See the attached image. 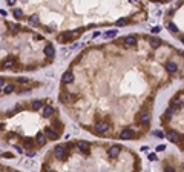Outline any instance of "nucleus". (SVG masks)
Returning a JSON list of instances; mask_svg holds the SVG:
<instances>
[{"mask_svg":"<svg viewBox=\"0 0 184 172\" xmlns=\"http://www.w3.org/2000/svg\"><path fill=\"white\" fill-rule=\"evenodd\" d=\"M118 154H120V146H110V149H109V157L110 158H117Z\"/></svg>","mask_w":184,"mask_h":172,"instance_id":"obj_4","label":"nucleus"},{"mask_svg":"<svg viewBox=\"0 0 184 172\" xmlns=\"http://www.w3.org/2000/svg\"><path fill=\"white\" fill-rule=\"evenodd\" d=\"M12 91H14V85H8V86H5V89H3L5 94H11Z\"/></svg>","mask_w":184,"mask_h":172,"instance_id":"obj_18","label":"nucleus"},{"mask_svg":"<svg viewBox=\"0 0 184 172\" xmlns=\"http://www.w3.org/2000/svg\"><path fill=\"white\" fill-rule=\"evenodd\" d=\"M72 80H74L72 72H65V75H63V83H71Z\"/></svg>","mask_w":184,"mask_h":172,"instance_id":"obj_11","label":"nucleus"},{"mask_svg":"<svg viewBox=\"0 0 184 172\" xmlns=\"http://www.w3.org/2000/svg\"><path fill=\"white\" fill-rule=\"evenodd\" d=\"M140 121H141L143 124H147L149 121H150V115H149V114H141V117H140Z\"/></svg>","mask_w":184,"mask_h":172,"instance_id":"obj_13","label":"nucleus"},{"mask_svg":"<svg viewBox=\"0 0 184 172\" xmlns=\"http://www.w3.org/2000/svg\"><path fill=\"white\" fill-rule=\"evenodd\" d=\"M120 137H121L123 140H129V138H132V137H134V131H132V129H124V131L121 132Z\"/></svg>","mask_w":184,"mask_h":172,"instance_id":"obj_3","label":"nucleus"},{"mask_svg":"<svg viewBox=\"0 0 184 172\" xmlns=\"http://www.w3.org/2000/svg\"><path fill=\"white\" fill-rule=\"evenodd\" d=\"M149 160H156V155L155 154H150V155H149Z\"/></svg>","mask_w":184,"mask_h":172,"instance_id":"obj_28","label":"nucleus"},{"mask_svg":"<svg viewBox=\"0 0 184 172\" xmlns=\"http://www.w3.org/2000/svg\"><path fill=\"white\" fill-rule=\"evenodd\" d=\"M45 132H46V135H48V137H49V138H52V140H55V138L58 137V135H57V132H55L54 129H52V128H46V129H45Z\"/></svg>","mask_w":184,"mask_h":172,"instance_id":"obj_8","label":"nucleus"},{"mask_svg":"<svg viewBox=\"0 0 184 172\" xmlns=\"http://www.w3.org/2000/svg\"><path fill=\"white\" fill-rule=\"evenodd\" d=\"M29 23L37 25V23H38V15H37V14H32V15L29 17Z\"/></svg>","mask_w":184,"mask_h":172,"instance_id":"obj_16","label":"nucleus"},{"mask_svg":"<svg viewBox=\"0 0 184 172\" xmlns=\"http://www.w3.org/2000/svg\"><path fill=\"white\" fill-rule=\"evenodd\" d=\"M3 83H5V80H3V78H0V86H2Z\"/></svg>","mask_w":184,"mask_h":172,"instance_id":"obj_31","label":"nucleus"},{"mask_svg":"<svg viewBox=\"0 0 184 172\" xmlns=\"http://www.w3.org/2000/svg\"><path fill=\"white\" fill-rule=\"evenodd\" d=\"M164 148H166V146H163V144H160V146H158V151H164Z\"/></svg>","mask_w":184,"mask_h":172,"instance_id":"obj_30","label":"nucleus"},{"mask_svg":"<svg viewBox=\"0 0 184 172\" xmlns=\"http://www.w3.org/2000/svg\"><path fill=\"white\" fill-rule=\"evenodd\" d=\"M54 154H55V157L60 158V160H63L66 157V151H65V146H55L54 149Z\"/></svg>","mask_w":184,"mask_h":172,"instance_id":"obj_2","label":"nucleus"},{"mask_svg":"<svg viewBox=\"0 0 184 172\" xmlns=\"http://www.w3.org/2000/svg\"><path fill=\"white\" fill-rule=\"evenodd\" d=\"M8 3H9L11 6H14V5H15V0H8Z\"/></svg>","mask_w":184,"mask_h":172,"instance_id":"obj_29","label":"nucleus"},{"mask_svg":"<svg viewBox=\"0 0 184 172\" xmlns=\"http://www.w3.org/2000/svg\"><path fill=\"white\" fill-rule=\"evenodd\" d=\"M169 28H170L172 31H178V28H177V26H175L173 23H169Z\"/></svg>","mask_w":184,"mask_h":172,"instance_id":"obj_26","label":"nucleus"},{"mask_svg":"<svg viewBox=\"0 0 184 172\" xmlns=\"http://www.w3.org/2000/svg\"><path fill=\"white\" fill-rule=\"evenodd\" d=\"M77 146H78V149H80V151H83V152H87V151H89V143H87V141H78L77 143Z\"/></svg>","mask_w":184,"mask_h":172,"instance_id":"obj_7","label":"nucleus"},{"mask_svg":"<svg viewBox=\"0 0 184 172\" xmlns=\"http://www.w3.org/2000/svg\"><path fill=\"white\" fill-rule=\"evenodd\" d=\"M32 108H34V109H41V108H43V103H41L40 100H36V102H32Z\"/></svg>","mask_w":184,"mask_h":172,"instance_id":"obj_17","label":"nucleus"},{"mask_svg":"<svg viewBox=\"0 0 184 172\" xmlns=\"http://www.w3.org/2000/svg\"><path fill=\"white\" fill-rule=\"evenodd\" d=\"M166 69H167L169 72H177L178 71V66H177V63H175V61H167V63H166Z\"/></svg>","mask_w":184,"mask_h":172,"instance_id":"obj_5","label":"nucleus"},{"mask_svg":"<svg viewBox=\"0 0 184 172\" xmlns=\"http://www.w3.org/2000/svg\"><path fill=\"white\" fill-rule=\"evenodd\" d=\"M153 134H155V135H156V137H160V138H161V137H164V134H163V132H161V131H155V132H153Z\"/></svg>","mask_w":184,"mask_h":172,"instance_id":"obj_25","label":"nucleus"},{"mask_svg":"<svg viewBox=\"0 0 184 172\" xmlns=\"http://www.w3.org/2000/svg\"><path fill=\"white\" fill-rule=\"evenodd\" d=\"M95 131H97L98 134H104L109 131V124L106 121H98L97 124H95Z\"/></svg>","mask_w":184,"mask_h":172,"instance_id":"obj_1","label":"nucleus"},{"mask_svg":"<svg viewBox=\"0 0 184 172\" xmlns=\"http://www.w3.org/2000/svg\"><path fill=\"white\" fill-rule=\"evenodd\" d=\"M104 35H106V37H115V35H117V29H112V31H108L106 34H104Z\"/></svg>","mask_w":184,"mask_h":172,"instance_id":"obj_20","label":"nucleus"},{"mask_svg":"<svg viewBox=\"0 0 184 172\" xmlns=\"http://www.w3.org/2000/svg\"><path fill=\"white\" fill-rule=\"evenodd\" d=\"M167 138L172 141V143H178V140H180V135L175 132V131H170L169 134H167Z\"/></svg>","mask_w":184,"mask_h":172,"instance_id":"obj_6","label":"nucleus"},{"mask_svg":"<svg viewBox=\"0 0 184 172\" xmlns=\"http://www.w3.org/2000/svg\"><path fill=\"white\" fill-rule=\"evenodd\" d=\"M45 54H46L48 57H52L55 54V51H54V48H52V46H46L45 48Z\"/></svg>","mask_w":184,"mask_h":172,"instance_id":"obj_14","label":"nucleus"},{"mask_svg":"<svg viewBox=\"0 0 184 172\" xmlns=\"http://www.w3.org/2000/svg\"><path fill=\"white\" fill-rule=\"evenodd\" d=\"M132 2H137V0H132Z\"/></svg>","mask_w":184,"mask_h":172,"instance_id":"obj_33","label":"nucleus"},{"mask_svg":"<svg viewBox=\"0 0 184 172\" xmlns=\"http://www.w3.org/2000/svg\"><path fill=\"white\" fill-rule=\"evenodd\" d=\"M60 100L63 102V103H66V102L69 100V95H66V94H61V95H60Z\"/></svg>","mask_w":184,"mask_h":172,"instance_id":"obj_24","label":"nucleus"},{"mask_svg":"<svg viewBox=\"0 0 184 172\" xmlns=\"http://www.w3.org/2000/svg\"><path fill=\"white\" fill-rule=\"evenodd\" d=\"M23 144H25V146H26V148H31V146H32V140H31V138H25V141H23Z\"/></svg>","mask_w":184,"mask_h":172,"instance_id":"obj_22","label":"nucleus"},{"mask_svg":"<svg viewBox=\"0 0 184 172\" xmlns=\"http://www.w3.org/2000/svg\"><path fill=\"white\" fill-rule=\"evenodd\" d=\"M19 81H20V83H26V81H28V78H25V77H20V78H19Z\"/></svg>","mask_w":184,"mask_h":172,"instance_id":"obj_27","label":"nucleus"},{"mask_svg":"<svg viewBox=\"0 0 184 172\" xmlns=\"http://www.w3.org/2000/svg\"><path fill=\"white\" fill-rule=\"evenodd\" d=\"M150 45H152L153 48H158L160 45H161V42H160L158 39H156V37H152V39H150Z\"/></svg>","mask_w":184,"mask_h":172,"instance_id":"obj_15","label":"nucleus"},{"mask_svg":"<svg viewBox=\"0 0 184 172\" xmlns=\"http://www.w3.org/2000/svg\"><path fill=\"white\" fill-rule=\"evenodd\" d=\"M52 114H54V108H52V106H48V108H45V109H43V117H45V118L51 117Z\"/></svg>","mask_w":184,"mask_h":172,"instance_id":"obj_10","label":"nucleus"},{"mask_svg":"<svg viewBox=\"0 0 184 172\" xmlns=\"http://www.w3.org/2000/svg\"><path fill=\"white\" fill-rule=\"evenodd\" d=\"M14 17H15V19H22V17H23V12H22L20 9H15V11H14Z\"/></svg>","mask_w":184,"mask_h":172,"instance_id":"obj_21","label":"nucleus"},{"mask_svg":"<svg viewBox=\"0 0 184 172\" xmlns=\"http://www.w3.org/2000/svg\"><path fill=\"white\" fill-rule=\"evenodd\" d=\"M117 25H118V26H124V25H127V19H120V20H117Z\"/></svg>","mask_w":184,"mask_h":172,"instance_id":"obj_23","label":"nucleus"},{"mask_svg":"<svg viewBox=\"0 0 184 172\" xmlns=\"http://www.w3.org/2000/svg\"><path fill=\"white\" fill-rule=\"evenodd\" d=\"M14 66V60H6L3 61V68H12Z\"/></svg>","mask_w":184,"mask_h":172,"instance_id":"obj_19","label":"nucleus"},{"mask_svg":"<svg viewBox=\"0 0 184 172\" xmlns=\"http://www.w3.org/2000/svg\"><path fill=\"white\" fill-rule=\"evenodd\" d=\"M124 45H126V46H135V45H137V39L135 37H126L124 39Z\"/></svg>","mask_w":184,"mask_h":172,"instance_id":"obj_9","label":"nucleus"},{"mask_svg":"<svg viewBox=\"0 0 184 172\" xmlns=\"http://www.w3.org/2000/svg\"><path fill=\"white\" fill-rule=\"evenodd\" d=\"M0 131H3V124H0Z\"/></svg>","mask_w":184,"mask_h":172,"instance_id":"obj_32","label":"nucleus"},{"mask_svg":"<svg viewBox=\"0 0 184 172\" xmlns=\"http://www.w3.org/2000/svg\"><path fill=\"white\" fill-rule=\"evenodd\" d=\"M37 143L40 146H43V144L46 143V135L45 134H37Z\"/></svg>","mask_w":184,"mask_h":172,"instance_id":"obj_12","label":"nucleus"}]
</instances>
